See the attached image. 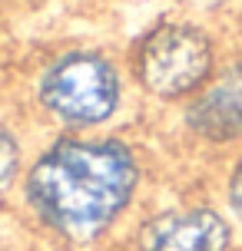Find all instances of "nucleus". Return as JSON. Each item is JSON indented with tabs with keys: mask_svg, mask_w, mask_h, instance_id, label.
Returning a JSON list of instances; mask_svg holds the SVG:
<instances>
[{
	"mask_svg": "<svg viewBox=\"0 0 242 251\" xmlns=\"http://www.w3.org/2000/svg\"><path fill=\"white\" fill-rule=\"evenodd\" d=\"M186 3H192V7H199V10H216V7H222L226 0H186Z\"/></svg>",
	"mask_w": 242,
	"mask_h": 251,
	"instance_id": "obj_8",
	"label": "nucleus"
},
{
	"mask_svg": "<svg viewBox=\"0 0 242 251\" xmlns=\"http://www.w3.org/2000/svg\"><path fill=\"white\" fill-rule=\"evenodd\" d=\"M226 215L242 231V155L229 165V176H226Z\"/></svg>",
	"mask_w": 242,
	"mask_h": 251,
	"instance_id": "obj_7",
	"label": "nucleus"
},
{
	"mask_svg": "<svg viewBox=\"0 0 242 251\" xmlns=\"http://www.w3.org/2000/svg\"><path fill=\"white\" fill-rule=\"evenodd\" d=\"M143 182L136 149L116 136H60L24 172L37 225L70 251H93L126 218Z\"/></svg>",
	"mask_w": 242,
	"mask_h": 251,
	"instance_id": "obj_1",
	"label": "nucleus"
},
{
	"mask_svg": "<svg viewBox=\"0 0 242 251\" xmlns=\"http://www.w3.org/2000/svg\"><path fill=\"white\" fill-rule=\"evenodd\" d=\"M20 165H24V149H20V139L10 126L0 119V201L3 195L17 185L20 178Z\"/></svg>",
	"mask_w": 242,
	"mask_h": 251,
	"instance_id": "obj_6",
	"label": "nucleus"
},
{
	"mask_svg": "<svg viewBox=\"0 0 242 251\" xmlns=\"http://www.w3.org/2000/svg\"><path fill=\"white\" fill-rule=\"evenodd\" d=\"M133 76L153 100H192L216 76V40L199 24H156L133 47Z\"/></svg>",
	"mask_w": 242,
	"mask_h": 251,
	"instance_id": "obj_3",
	"label": "nucleus"
},
{
	"mask_svg": "<svg viewBox=\"0 0 242 251\" xmlns=\"http://www.w3.org/2000/svg\"><path fill=\"white\" fill-rule=\"evenodd\" d=\"M186 129L212 146L242 142V63H229L216 70L182 109Z\"/></svg>",
	"mask_w": 242,
	"mask_h": 251,
	"instance_id": "obj_5",
	"label": "nucleus"
},
{
	"mask_svg": "<svg viewBox=\"0 0 242 251\" xmlns=\"http://www.w3.org/2000/svg\"><path fill=\"white\" fill-rule=\"evenodd\" d=\"M239 228L229 215L209 201H182L143 215L129 251H236Z\"/></svg>",
	"mask_w": 242,
	"mask_h": 251,
	"instance_id": "obj_4",
	"label": "nucleus"
},
{
	"mask_svg": "<svg viewBox=\"0 0 242 251\" xmlns=\"http://www.w3.org/2000/svg\"><path fill=\"white\" fill-rule=\"evenodd\" d=\"M93 251H129V248H93Z\"/></svg>",
	"mask_w": 242,
	"mask_h": 251,
	"instance_id": "obj_9",
	"label": "nucleus"
},
{
	"mask_svg": "<svg viewBox=\"0 0 242 251\" xmlns=\"http://www.w3.org/2000/svg\"><path fill=\"white\" fill-rule=\"evenodd\" d=\"M37 102L63 129H96L120 113L123 73L100 50H66L37 79Z\"/></svg>",
	"mask_w": 242,
	"mask_h": 251,
	"instance_id": "obj_2",
	"label": "nucleus"
},
{
	"mask_svg": "<svg viewBox=\"0 0 242 251\" xmlns=\"http://www.w3.org/2000/svg\"><path fill=\"white\" fill-rule=\"evenodd\" d=\"M236 251H242V248H236Z\"/></svg>",
	"mask_w": 242,
	"mask_h": 251,
	"instance_id": "obj_10",
	"label": "nucleus"
}]
</instances>
